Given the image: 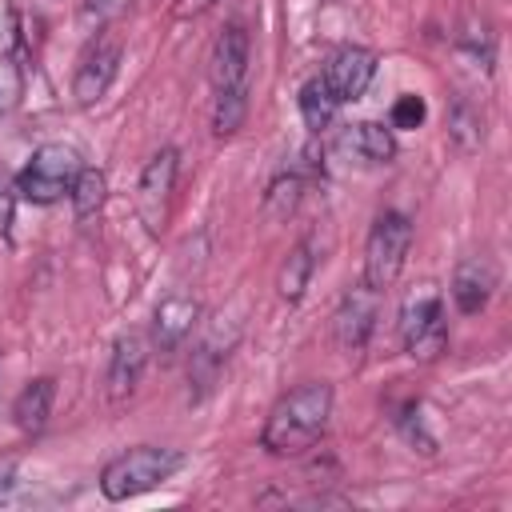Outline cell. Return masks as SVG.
<instances>
[{
  "mask_svg": "<svg viewBox=\"0 0 512 512\" xmlns=\"http://www.w3.org/2000/svg\"><path fill=\"white\" fill-rule=\"evenodd\" d=\"M328 416H332V384L308 380L272 404L260 444L272 456H300L324 436Z\"/></svg>",
  "mask_w": 512,
  "mask_h": 512,
  "instance_id": "1",
  "label": "cell"
},
{
  "mask_svg": "<svg viewBox=\"0 0 512 512\" xmlns=\"http://www.w3.org/2000/svg\"><path fill=\"white\" fill-rule=\"evenodd\" d=\"M184 468V456L176 448H156V444H140V448H128L120 456H112L100 472V492L104 500L112 504H124V500H136L152 488H160L164 480H172L176 472Z\"/></svg>",
  "mask_w": 512,
  "mask_h": 512,
  "instance_id": "2",
  "label": "cell"
},
{
  "mask_svg": "<svg viewBox=\"0 0 512 512\" xmlns=\"http://www.w3.org/2000/svg\"><path fill=\"white\" fill-rule=\"evenodd\" d=\"M396 328H400V344H404V352L412 360L428 364V360L444 356V348H448V320H444V296H440V288L432 280L416 284L400 300Z\"/></svg>",
  "mask_w": 512,
  "mask_h": 512,
  "instance_id": "3",
  "label": "cell"
},
{
  "mask_svg": "<svg viewBox=\"0 0 512 512\" xmlns=\"http://www.w3.org/2000/svg\"><path fill=\"white\" fill-rule=\"evenodd\" d=\"M408 248H412V220L396 208L380 212L364 240V284L372 292H388L404 272Z\"/></svg>",
  "mask_w": 512,
  "mask_h": 512,
  "instance_id": "4",
  "label": "cell"
},
{
  "mask_svg": "<svg viewBox=\"0 0 512 512\" xmlns=\"http://www.w3.org/2000/svg\"><path fill=\"white\" fill-rule=\"evenodd\" d=\"M80 168L84 164H80V152L72 144H40L28 156L24 172L16 176V188L32 204H56L72 192V180Z\"/></svg>",
  "mask_w": 512,
  "mask_h": 512,
  "instance_id": "5",
  "label": "cell"
},
{
  "mask_svg": "<svg viewBox=\"0 0 512 512\" xmlns=\"http://www.w3.org/2000/svg\"><path fill=\"white\" fill-rule=\"evenodd\" d=\"M176 172H180V152L176 148H160L148 156V164L140 168V180H136V212H140V224L160 236L164 224H168V212H172V192H176Z\"/></svg>",
  "mask_w": 512,
  "mask_h": 512,
  "instance_id": "6",
  "label": "cell"
},
{
  "mask_svg": "<svg viewBox=\"0 0 512 512\" xmlns=\"http://www.w3.org/2000/svg\"><path fill=\"white\" fill-rule=\"evenodd\" d=\"M376 316H380V292H372L364 280L352 284L340 296L336 312H332V340H336V348L344 356L364 352L368 340H372V332H376Z\"/></svg>",
  "mask_w": 512,
  "mask_h": 512,
  "instance_id": "7",
  "label": "cell"
},
{
  "mask_svg": "<svg viewBox=\"0 0 512 512\" xmlns=\"http://www.w3.org/2000/svg\"><path fill=\"white\" fill-rule=\"evenodd\" d=\"M148 336H140V332H124V336H116V344H112V352H108V368H104V400L112 404V408H124L132 396H136V388H140V376H144V368H148Z\"/></svg>",
  "mask_w": 512,
  "mask_h": 512,
  "instance_id": "8",
  "label": "cell"
},
{
  "mask_svg": "<svg viewBox=\"0 0 512 512\" xmlns=\"http://www.w3.org/2000/svg\"><path fill=\"white\" fill-rule=\"evenodd\" d=\"M372 76H376V52L372 48H360V44H348V48L332 52L328 64H324V72H320V80H324V88H328V96L336 104L360 100L368 92Z\"/></svg>",
  "mask_w": 512,
  "mask_h": 512,
  "instance_id": "9",
  "label": "cell"
},
{
  "mask_svg": "<svg viewBox=\"0 0 512 512\" xmlns=\"http://www.w3.org/2000/svg\"><path fill=\"white\" fill-rule=\"evenodd\" d=\"M248 56H252V44H248V32L240 20L224 24L216 44H212V56H208V80L212 88H244L248 84Z\"/></svg>",
  "mask_w": 512,
  "mask_h": 512,
  "instance_id": "10",
  "label": "cell"
},
{
  "mask_svg": "<svg viewBox=\"0 0 512 512\" xmlns=\"http://www.w3.org/2000/svg\"><path fill=\"white\" fill-rule=\"evenodd\" d=\"M116 72H120V44H116V40H96V48L80 60V68H76V76H72V96H76V104H80V108L100 104L104 92L112 88Z\"/></svg>",
  "mask_w": 512,
  "mask_h": 512,
  "instance_id": "11",
  "label": "cell"
},
{
  "mask_svg": "<svg viewBox=\"0 0 512 512\" xmlns=\"http://www.w3.org/2000/svg\"><path fill=\"white\" fill-rule=\"evenodd\" d=\"M196 316H200V304H196L192 296H184V292L164 296V300L156 304V312H152V340H148V344H152L160 356L180 352V344L192 336Z\"/></svg>",
  "mask_w": 512,
  "mask_h": 512,
  "instance_id": "12",
  "label": "cell"
},
{
  "mask_svg": "<svg viewBox=\"0 0 512 512\" xmlns=\"http://www.w3.org/2000/svg\"><path fill=\"white\" fill-rule=\"evenodd\" d=\"M492 288H496V272H492L488 260L468 256V260L456 264V272H452V300H456V308L464 316L484 312L488 300H492Z\"/></svg>",
  "mask_w": 512,
  "mask_h": 512,
  "instance_id": "13",
  "label": "cell"
},
{
  "mask_svg": "<svg viewBox=\"0 0 512 512\" xmlns=\"http://www.w3.org/2000/svg\"><path fill=\"white\" fill-rule=\"evenodd\" d=\"M52 400H56V380H52V376L28 380V384L16 392V400H12V420H16V428L36 436V432L48 424V416H52Z\"/></svg>",
  "mask_w": 512,
  "mask_h": 512,
  "instance_id": "14",
  "label": "cell"
},
{
  "mask_svg": "<svg viewBox=\"0 0 512 512\" xmlns=\"http://www.w3.org/2000/svg\"><path fill=\"white\" fill-rule=\"evenodd\" d=\"M344 148H352L364 164H388L396 156V136L380 120H360L344 132Z\"/></svg>",
  "mask_w": 512,
  "mask_h": 512,
  "instance_id": "15",
  "label": "cell"
},
{
  "mask_svg": "<svg viewBox=\"0 0 512 512\" xmlns=\"http://www.w3.org/2000/svg\"><path fill=\"white\" fill-rule=\"evenodd\" d=\"M312 272H316L312 240H300V244L284 256V264H280V272H276V292H280V300H284V304H300V296H304Z\"/></svg>",
  "mask_w": 512,
  "mask_h": 512,
  "instance_id": "16",
  "label": "cell"
},
{
  "mask_svg": "<svg viewBox=\"0 0 512 512\" xmlns=\"http://www.w3.org/2000/svg\"><path fill=\"white\" fill-rule=\"evenodd\" d=\"M244 116H248V84L244 88H220L212 100V136L216 140L236 136Z\"/></svg>",
  "mask_w": 512,
  "mask_h": 512,
  "instance_id": "17",
  "label": "cell"
},
{
  "mask_svg": "<svg viewBox=\"0 0 512 512\" xmlns=\"http://www.w3.org/2000/svg\"><path fill=\"white\" fill-rule=\"evenodd\" d=\"M68 200H72L76 220H92V216L104 208V200H108V176H104L100 168H80L76 180H72Z\"/></svg>",
  "mask_w": 512,
  "mask_h": 512,
  "instance_id": "18",
  "label": "cell"
},
{
  "mask_svg": "<svg viewBox=\"0 0 512 512\" xmlns=\"http://www.w3.org/2000/svg\"><path fill=\"white\" fill-rule=\"evenodd\" d=\"M336 108H340V104L328 96V88H324V80H320V76L304 80V88H300V116H304L308 132H324V128L332 124Z\"/></svg>",
  "mask_w": 512,
  "mask_h": 512,
  "instance_id": "19",
  "label": "cell"
},
{
  "mask_svg": "<svg viewBox=\"0 0 512 512\" xmlns=\"http://www.w3.org/2000/svg\"><path fill=\"white\" fill-rule=\"evenodd\" d=\"M300 192H304V180L296 172H280L264 192V216L268 220H288L300 204Z\"/></svg>",
  "mask_w": 512,
  "mask_h": 512,
  "instance_id": "20",
  "label": "cell"
},
{
  "mask_svg": "<svg viewBox=\"0 0 512 512\" xmlns=\"http://www.w3.org/2000/svg\"><path fill=\"white\" fill-rule=\"evenodd\" d=\"M448 140H452L460 152H476V148L484 144V120H480V112H476L472 104L456 100L452 120H448Z\"/></svg>",
  "mask_w": 512,
  "mask_h": 512,
  "instance_id": "21",
  "label": "cell"
},
{
  "mask_svg": "<svg viewBox=\"0 0 512 512\" xmlns=\"http://www.w3.org/2000/svg\"><path fill=\"white\" fill-rule=\"evenodd\" d=\"M424 116H428L424 96L404 92V96H396V104H392V120H388V128H420Z\"/></svg>",
  "mask_w": 512,
  "mask_h": 512,
  "instance_id": "22",
  "label": "cell"
},
{
  "mask_svg": "<svg viewBox=\"0 0 512 512\" xmlns=\"http://www.w3.org/2000/svg\"><path fill=\"white\" fill-rule=\"evenodd\" d=\"M208 8H216V0H176L172 4V16L176 20H192V16H204Z\"/></svg>",
  "mask_w": 512,
  "mask_h": 512,
  "instance_id": "23",
  "label": "cell"
},
{
  "mask_svg": "<svg viewBox=\"0 0 512 512\" xmlns=\"http://www.w3.org/2000/svg\"><path fill=\"white\" fill-rule=\"evenodd\" d=\"M8 228H12V196L0 184V236H8Z\"/></svg>",
  "mask_w": 512,
  "mask_h": 512,
  "instance_id": "24",
  "label": "cell"
},
{
  "mask_svg": "<svg viewBox=\"0 0 512 512\" xmlns=\"http://www.w3.org/2000/svg\"><path fill=\"white\" fill-rule=\"evenodd\" d=\"M12 476H16V460L8 456V460H0V496L12 488Z\"/></svg>",
  "mask_w": 512,
  "mask_h": 512,
  "instance_id": "25",
  "label": "cell"
},
{
  "mask_svg": "<svg viewBox=\"0 0 512 512\" xmlns=\"http://www.w3.org/2000/svg\"><path fill=\"white\" fill-rule=\"evenodd\" d=\"M4 108H8V96H4V92H0V112H4Z\"/></svg>",
  "mask_w": 512,
  "mask_h": 512,
  "instance_id": "26",
  "label": "cell"
}]
</instances>
